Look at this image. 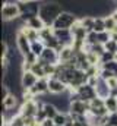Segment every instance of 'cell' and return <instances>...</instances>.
I'll use <instances>...</instances> for the list:
<instances>
[{
    "label": "cell",
    "instance_id": "6da1fadb",
    "mask_svg": "<svg viewBox=\"0 0 117 126\" xmlns=\"http://www.w3.org/2000/svg\"><path fill=\"white\" fill-rule=\"evenodd\" d=\"M64 10L63 4L58 3L57 0H45L40 4V10H38V16L44 21V24L47 27H53L54 21L57 19V16Z\"/></svg>",
    "mask_w": 117,
    "mask_h": 126
},
{
    "label": "cell",
    "instance_id": "7a4b0ae2",
    "mask_svg": "<svg viewBox=\"0 0 117 126\" xmlns=\"http://www.w3.org/2000/svg\"><path fill=\"white\" fill-rule=\"evenodd\" d=\"M79 19L78 15H75L73 12H69V10H63L60 15L57 16V19L54 21L53 24V30H70L75 22Z\"/></svg>",
    "mask_w": 117,
    "mask_h": 126
},
{
    "label": "cell",
    "instance_id": "3957f363",
    "mask_svg": "<svg viewBox=\"0 0 117 126\" xmlns=\"http://www.w3.org/2000/svg\"><path fill=\"white\" fill-rule=\"evenodd\" d=\"M21 18V6L19 3L16 4H3L1 6V19L4 22H12V21H16Z\"/></svg>",
    "mask_w": 117,
    "mask_h": 126
},
{
    "label": "cell",
    "instance_id": "277c9868",
    "mask_svg": "<svg viewBox=\"0 0 117 126\" xmlns=\"http://www.w3.org/2000/svg\"><path fill=\"white\" fill-rule=\"evenodd\" d=\"M15 44H16V48L19 51V54H22L24 57L31 53V41L27 38V35L21 31H16V40H15Z\"/></svg>",
    "mask_w": 117,
    "mask_h": 126
},
{
    "label": "cell",
    "instance_id": "5b68a950",
    "mask_svg": "<svg viewBox=\"0 0 117 126\" xmlns=\"http://www.w3.org/2000/svg\"><path fill=\"white\" fill-rule=\"evenodd\" d=\"M69 90V85L64 84L61 79L58 78H48V93L54 95H60V94H66Z\"/></svg>",
    "mask_w": 117,
    "mask_h": 126
},
{
    "label": "cell",
    "instance_id": "8992f818",
    "mask_svg": "<svg viewBox=\"0 0 117 126\" xmlns=\"http://www.w3.org/2000/svg\"><path fill=\"white\" fill-rule=\"evenodd\" d=\"M69 113L72 114H81V116H88L89 113V103L84 100H75L70 103Z\"/></svg>",
    "mask_w": 117,
    "mask_h": 126
},
{
    "label": "cell",
    "instance_id": "52a82bcc",
    "mask_svg": "<svg viewBox=\"0 0 117 126\" xmlns=\"http://www.w3.org/2000/svg\"><path fill=\"white\" fill-rule=\"evenodd\" d=\"M38 62L43 63V64H47V63H51V64H58V51L54 48H48L45 47V50L43 51V54L38 57Z\"/></svg>",
    "mask_w": 117,
    "mask_h": 126
},
{
    "label": "cell",
    "instance_id": "ba28073f",
    "mask_svg": "<svg viewBox=\"0 0 117 126\" xmlns=\"http://www.w3.org/2000/svg\"><path fill=\"white\" fill-rule=\"evenodd\" d=\"M37 81H38V78L31 72H21V79H19V82H21V88H22V91H29L35 84H37Z\"/></svg>",
    "mask_w": 117,
    "mask_h": 126
},
{
    "label": "cell",
    "instance_id": "9c48e42d",
    "mask_svg": "<svg viewBox=\"0 0 117 126\" xmlns=\"http://www.w3.org/2000/svg\"><path fill=\"white\" fill-rule=\"evenodd\" d=\"M34 97H41V95L48 93V78H41L37 81V84L29 90Z\"/></svg>",
    "mask_w": 117,
    "mask_h": 126
},
{
    "label": "cell",
    "instance_id": "30bf717a",
    "mask_svg": "<svg viewBox=\"0 0 117 126\" xmlns=\"http://www.w3.org/2000/svg\"><path fill=\"white\" fill-rule=\"evenodd\" d=\"M76 50L72 47V46H64L60 51H58V62L60 63H69L72 62L76 56Z\"/></svg>",
    "mask_w": 117,
    "mask_h": 126
},
{
    "label": "cell",
    "instance_id": "8fae6325",
    "mask_svg": "<svg viewBox=\"0 0 117 126\" xmlns=\"http://www.w3.org/2000/svg\"><path fill=\"white\" fill-rule=\"evenodd\" d=\"M95 91H97V95L101 98H107L111 95V88L108 87V82L105 79H102L101 76L98 78V81L95 84Z\"/></svg>",
    "mask_w": 117,
    "mask_h": 126
},
{
    "label": "cell",
    "instance_id": "7c38bea8",
    "mask_svg": "<svg viewBox=\"0 0 117 126\" xmlns=\"http://www.w3.org/2000/svg\"><path fill=\"white\" fill-rule=\"evenodd\" d=\"M54 35L61 46H73V35L70 30H54Z\"/></svg>",
    "mask_w": 117,
    "mask_h": 126
},
{
    "label": "cell",
    "instance_id": "4fadbf2b",
    "mask_svg": "<svg viewBox=\"0 0 117 126\" xmlns=\"http://www.w3.org/2000/svg\"><path fill=\"white\" fill-rule=\"evenodd\" d=\"M18 103H19V97L12 93L7 98H4V100L1 101V113H3V111H6V110L16 109V107H18Z\"/></svg>",
    "mask_w": 117,
    "mask_h": 126
},
{
    "label": "cell",
    "instance_id": "5bb4252c",
    "mask_svg": "<svg viewBox=\"0 0 117 126\" xmlns=\"http://www.w3.org/2000/svg\"><path fill=\"white\" fill-rule=\"evenodd\" d=\"M27 25H28L29 28H32V30H37V31H41V30H44L47 25L44 24V21L37 15V16H32V18H29L28 21L25 22Z\"/></svg>",
    "mask_w": 117,
    "mask_h": 126
},
{
    "label": "cell",
    "instance_id": "9a60e30c",
    "mask_svg": "<svg viewBox=\"0 0 117 126\" xmlns=\"http://www.w3.org/2000/svg\"><path fill=\"white\" fill-rule=\"evenodd\" d=\"M19 31V30H18ZM21 31L24 32L25 35H27V38H28L31 43H34V41H38V40H41V37H40V31H37V30H32V28H29L28 25L25 24L22 28H21Z\"/></svg>",
    "mask_w": 117,
    "mask_h": 126
},
{
    "label": "cell",
    "instance_id": "2e32d148",
    "mask_svg": "<svg viewBox=\"0 0 117 126\" xmlns=\"http://www.w3.org/2000/svg\"><path fill=\"white\" fill-rule=\"evenodd\" d=\"M79 22L81 25L87 30L88 32L94 31V22H95V16H91V15H84V16H79Z\"/></svg>",
    "mask_w": 117,
    "mask_h": 126
},
{
    "label": "cell",
    "instance_id": "e0dca14e",
    "mask_svg": "<svg viewBox=\"0 0 117 126\" xmlns=\"http://www.w3.org/2000/svg\"><path fill=\"white\" fill-rule=\"evenodd\" d=\"M45 50V44H44V41L43 40H38V41H34V43H31V51L35 54V56H41L43 54V51Z\"/></svg>",
    "mask_w": 117,
    "mask_h": 126
},
{
    "label": "cell",
    "instance_id": "ac0fdd59",
    "mask_svg": "<svg viewBox=\"0 0 117 126\" xmlns=\"http://www.w3.org/2000/svg\"><path fill=\"white\" fill-rule=\"evenodd\" d=\"M104 104H105V109L108 110V113L117 111V98L114 95H110V97L104 98Z\"/></svg>",
    "mask_w": 117,
    "mask_h": 126
},
{
    "label": "cell",
    "instance_id": "d6986e66",
    "mask_svg": "<svg viewBox=\"0 0 117 126\" xmlns=\"http://www.w3.org/2000/svg\"><path fill=\"white\" fill-rule=\"evenodd\" d=\"M31 72H32L38 79H41V78H47V76H45V72H44V64H43V63H40V62H37V63H34V64H32Z\"/></svg>",
    "mask_w": 117,
    "mask_h": 126
},
{
    "label": "cell",
    "instance_id": "ffe728a7",
    "mask_svg": "<svg viewBox=\"0 0 117 126\" xmlns=\"http://www.w3.org/2000/svg\"><path fill=\"white\" fill-rule=\"evenodd\" d=\"M43 109H44V111H45V116L50 117V119H54V116L58 113V109L53 104V103H44Z\"/></svg>",
    "mask_w": 117,
    "mask_h": 126
},
{
    "label": "cell",
    "instance_id": "44dd1931",
    "mask_svg": "<svg viewBox=\"0 0 117 126\" xmlns=\"http://www.w3.org/2000/svg\"><path fill=\"white\" fill-rule=\"evenodd\" d=\"M94 31L97 34L107 31L105 30V22H104V16H95V22H94Z\"/></svg>",
    "mask_w": 117,
    "mask_h": 126
},
{
    "label": "cell",
    "instance_id": "7402d4cb",
    "mask_svg": "<svg viewBox=\"0 0 117 126\" xmlns=\"http://www.w3.org/2000/svg\"><path fill=\"white\" fill-rule=\"evenodd\" d=\"M104 22H105V30L108 32H113L116 30L117 27V21L111 16V15H107V16H104Z\"/></svg>",
    "mask_w": 117,
    "mask_h": 126
},
{
    "label": "cell",
    "instance_id": "603a6c76",
    "mask_svg": "<svg viewBox=\"0 0 117 126\" xmlns=\"http://www.w3.org/2000/svg\"><path fill=\"white\" fill-rule=\"evenodd\" d=\"M9 125L10 126H27L25 125V117H24L21 113H18L16 116H13V117L10 119Z\"/></svg>",
    "mask_w": 117,
    "mask_h": 126
},
{
    "label": "cell",
    "instance_id": "cb8c5ba5",
    "mask_svg": "<svg viewBox=\"0 0 117 126\" xmlns=\"http://www.w3.org/2000/svg\"><path fill=\"white\" fill-rule=\"evenodd\" d=\"M104 48H105V51H108V53H111V54H117V41L110 40L108 43L104 44Z\"/></svg>",
    "mask_w": 117,
    "mask_h": 126
},
{
    "label": "cell",
    "instance_id": "d4e9b609",
    "mask_svg": "<svg viewBox=\"0 0 117 126\" xmlns=\"http://www.w3.org/2000/svg\"><path fill=\"white\" fill-rule=\"evenodd\" d=\"M101 67H102V69H107V70H110V72H113L117 76V62L116 60H111V62H108V63H101Z\"/></svg>",
    "mask_w": 117,
    "mask_h": 126
},
{
    "label": "cell",
    "instance_id": "484cf974",
    "mask_svg": "<svg viewBox=\"0 0 117 126\" xmlns=\"http://www.w3.org/2000/svg\"><path fill=\"white\" fill-rule=\"evenodd\" d=\"M97 43H98V34L95 31L88 32V35H87V44L88 46H92V44H97Z\"/></svg>",
    "mask_w": 117,
    "mask_h": 126
},
{
    "label": "cell",
    "instance_id": "4316f807",
    "mask_svg": "<svg viewBox=\"0 0 117 126\" xmlns=\"http://www.w3.org/2000/svg\"><path fill=\"white\" fill-rule=\"evenodd\" d=\"M108 41H110V32L108 31H104V32H100V34H98V43L105 44V43H108Z\"/></svg>",
    "mask_w": 117,
    "mask_h": 126
},
{
    "label": "cell",
    "instance_id": "83f0119b",
    "mask_svg": "<svg viewBox=\"0 0 117 126\" xmlns=\"http://www.w3.org/2000/svg\"><path fill=\"white\" fill-rule=\"evenodd\" d=\"M24 60H25L27 63H31V64H34V63L38 62V56H35V54L31 51V53H28V54L24 57Z\"/></svg>",
    "mask_w": 117,
    "mask_h": 126
},
{
    "label": "cell",
    "instance_id": "f1b7e54d",
    "mask_svg": "<svg viewBox=\"0 0 117 126\" xmlns=\"http://www.w3.org/2000/svg\"><path fill=\"white\" fill-rule=\"evenodd\" d=\"M114 57H116V54H111V53L105 51V53L101 56V63H108V62H111V60H114Z\"/></svg>",
    "mask_w": 117,
    "mask_h": 126
},
{
    "label": "cell",
    "instance_id": "f546056e",
    "mask_svg": "<svg viewBox=\"0 0 117 126\" xmlns=\"http://www.w3.org/2000/svg\"><path fill=\"white\" fill-rule=\"evenodd\" d=\"M108 126H117V111L108 114Z\"/></svg>",
    "mask_w": 117,
    "mask_h": 126
},
{
    "label": "cell",
    "instance_id": "4dcf8cb0",
    "mask_svg": "<svg viewBox=\"0 0 117 126\" xmlns=\"http://www.w3.org/2000/svg\"><path fill=\"white\" fill-rule=\"evenodd\" d=\"M41 126H56V123H54V120L53 119H50V117H47L43 123H41Z\"/></svg>",
    "mask_w": 117,
    "mask_h": 126
},
{
    "label": "cell",
    "instance_id": "1f68e13d",
    "mask_svg": "<svg viewBox=\"0 0 117 126\" xmlns=\"http://www.w3.org/2000/svg\"><path fill=\"white\" fill-rule=\"evenodd\" d=\"M28 1H32V0H19V3H28Z\"/></svg>",
    "mask_w": 117,
    "mask_h": 126
},
{
    "label": "cell",
    "instance_id": "d6a6232c",
    "mask_svg": "<svg viewBox=\"0 0 117 126\" xmlns=\"http://www.w3.org/2000/svg\"><path fill=\"white\" fill-rule=\"evenodd\" d=\"M37 1H45V0H37Z\"/></svg>",
    "mask_w": 117,
    "mask_h": 126
},
{
    "label": "cell",
    "instance_id": "836d02e7",
    "mask_svg": "<svg viewBox=\"0 0 117 126\" xmlns=\"http://www.w3.org/2000/svg\"><path fill=\"white\" fill-rule=\"evenodd\" d=\"M116 98H117V95H116Z\"/></svg>",
    "mask_w": 117,
    "mask_h": 126
}]
</instances>
